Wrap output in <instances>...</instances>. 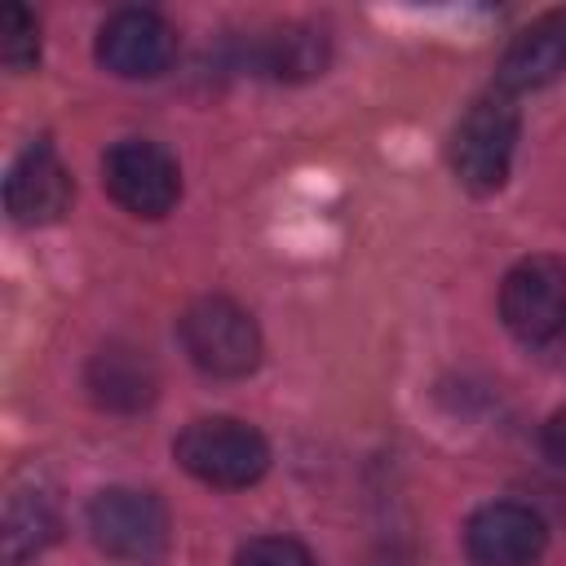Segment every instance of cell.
Listing matches in <instances>:
<instances>
[{
    "label": "cell",
    "instance_id": "obj_1",
    "mask_svg": "<svg viewBox=\"0 0 566 566\" xmlns=\"http://www.w3.org/2000/svg\"><path fill=\"white\" fill-rule=\"evenodd\" d=\"M172 455L177 464L208 482V486H221V491H239V486H252L265 469H270V442L234 420V416H203V420H190L177 442H172Z\"/></svg>",
    "mask_w": 566,
    "mask_h": 566
},
{
    "label": "cell",
    "instance_id": "obj_2",
    "mask_svg": "<svg viewBox=\"0 0 566 566\" xmlns=\"http://www.w3.org/2000/svg\"><path fill=\"white\" fill-rule=\"evenodd\" d=\"M517 146V106L504 93L478 97L451 133V168L473 195H495Z\"/></svg>",
    "mask_w": 566,
    "mask_h": 566
},
{
    "label": "cell",
    "instance_id": "obj_3",
    "mask_svg": "<svg viewBox=\"0 0 566 566\" xmlns=\"http://www.w3.org/2000/svg\"><path fill=\"white\" fill-rule=\"evenodd\" d=\"M181 345L190 363L208 376H248L261 363V332L252 314L226 296H203L181 314Z\"/></svg>",
    "mask_w": 566,
    "mask_h": 566
},
{
    "label": "cell",
    "instance_id": "obj_4",
    "mask_svg": "<svg viewBox=\"0 0 566 566\" xmlns=\"http://www.w3.org/2000/svg\"><path fill=\"white\" fill-rule=\"evenodd\" d=\"M88 531L102 553L119 562H155L168 548V509L150 491L133 486H106L88 504Z\"/></svg>",
    "mask_w": 566,
    "mask_h": 566
},
{
    "label": "cell",
    "instance_id": "obj_5",
    "mask_svg": "<svg viewBox=\"0 0 566 566\" xmlns=\"http://www.w3.org/2000/svg\"><path fill=\"white\" fill-rule=\"evenodd\" d=\"M500 318L526 340L544 345L566 332V261L562 256H526L500 283Z\"/></svg>",
    "mask_w": 566,
    "mask_h": 566
},
{
    "label": "cell",
    "instance_id": "obj_6",
    "mask_svg": "<svg viewBox=\"0 0 566 566\" xmlns=\"http://www.w3.org/2000/svg\"><path fill=\"white\" fill-rule=\"evenodd\" d=\"M102 181L119 208L133 217H164L181 199V168L177 159L146 137H124L102 159Z\"/></svg>",
    "mask_w": 566,
    "mask_h": 566
},
{
    "label": "cell",
    "instance_id": "obj_7",
    "mask_svg": "<svg viewBox=\"0 0 566 566\" xmlns=\"http://www.w3.org/2000/svg\"><path fill=\"white\" fill-rule=\"evenodd\" d=\"M177 57V31L155 9H119L97 31V62L119 80H155Z\"/></svg>",
    "mask_w": 566,
    "mask_h": 566
},
{
    "label": "cell",
    "instance_id": "obj_8",
    "mask_svg": "<svg viewBox=\"0 0 566 566\" xmlns=\"http://www.w3.org/2000/svg\"><path fill=\"white\" fill-rule=\"evenodd\" d=\"M548 544V526L531 504H482L464 526V548L478 566H531Z\"/></svg>",
    "mask_w": 566,
    "mask_h": 566
},
{
    "label": "cell",
    "instance_id": "obj_9",
    "mask_svg": "<svg viewBox=\"0 0 566 566\" xmlns=\"http://www.w3.org/2000/svg\"><path fill=\"white\" fill-rule=\"evenodd\" d=\"M75 199V181L71 168L57 159V150L49 142L27 146L9 177H4V208L18 226H53L62 221V212Z\"/></svg>",
    "mask_w": 566,
    "mask_h": 566
},
{
    "label": "cell",
    "instance_id": "obj_10",
    "mask_svg": "<svg viewBox=\"0 0 566 566\" xmlns=\"http://www.w3.org/2000/svg\"><path fill=\"white\" fill-rule=\"evenodd\" d=\"M562 71H566V13L557 9L513 35V44L495 66V80L500 93H535L553 84Z\"/></svg>",
    "mask_w": 566,
    "mask_h": 566
},
{
    "label": "cell",
    "instance_id": "obj_11",
    "mask_svg": "<svg viewBox=\"0 0 566 566\" xmlns=\"http://www.w3.org/2000/svg\"><path fill=\"white\" fill-rule=\"evenodd\" d=\"M84 385H88L93 402L106 407V411H142L159 394V371L146 358V349L124 345V340H111V345H102L88 358Z\"/></svg>",
    "mask_w": 566,
    "mask_h": 566
},
{
    "label": "cell",
    "instance_id": "obj_12",
    "mask_svg": "<svg viewBox=\"0 0 566 566\" xmlns=\"http://www.w3.org/2000/svg\"><path fill=\"white\" fill-rule=\"evenodd\" d=\"M57 531H62V517L44 491H35V486L13 491L4 504V562L27 566L57 539Z\"/></svg>",
    "mask_w": 566,
    "mask_h": 566
},
{
    "label": "cell",
    "instance_id": "obj_13",
    "mask_svg": "<svg viewBox=\"0 0 566 566\" xmlns=\"http://www.w3.org/2000/svg\"><path fill=\"white\" fill-rule=\"evenodd\" d=\"M332 62V40L318 27H279L256 44V66L274 80H314Z\"/></svg>",
    "mask_w": 566,
    "mask_h": 566
},
{
    "label": "cell",
    "instance_id": "obj_14",
    "mask_svg": "<svg viewBox=\"0 0 566 566\" xmlns=\"http://www.w3.org/2000/svg\"><path fill=\"white\" fill-rule=\"evenodd\" d=\"M0 57L9 71H31L40 62V27L22 4H4L0 13Z\"/></svg>",
    "mask_w": 566,
    "mask_h": 566
},
{
    "label": "cell",
    "instance_id": "obj_15",
    "mask_svg": "<svg viewBox=\"0 0 566 566\" xmlns=\"http://www.w3.org/2000/svg\"><path fill=\"white\" fill-rule=\"evenodd\" d=\"M234 566H318L310 557V548L301 539H287V535H261V539H248L234 557Z\"/></svg>",
    "mask_w": 566,
    "mask_h": 566
},
{
    "label": "cell",
    "instance_id": "obj_16",
    "mask_svg": "<svg viewBox=\"0 0 566 566\" xmlns=\"http://www.w3.org/2000/svg\"><path fill=\"white\" fill-rule=\"evenodd\" d=\"M539 447H544V455H548L553 464H562V469H566V407H562V411H553V416L544 420Z\"/></svg>",
    "mask_w": 566,
    "mask_h": 566
}]
</instances>
